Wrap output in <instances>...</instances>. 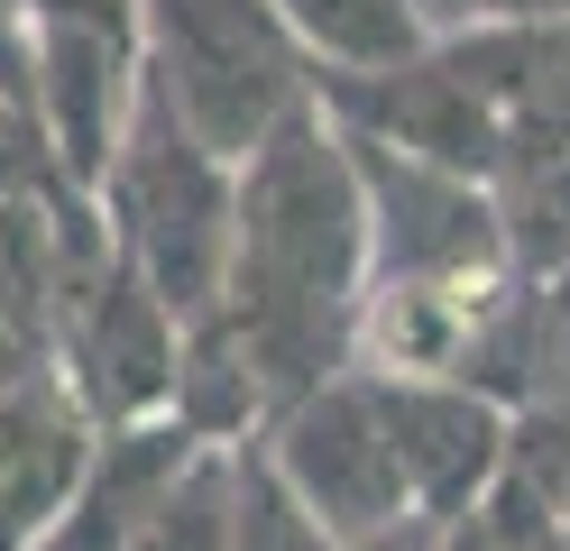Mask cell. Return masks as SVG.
I'll return each instance as SVG.
<instances>
[{
	"label": "cell",
	"mask_w": 570,
	"mask_h": 551,
	"mask_svg": "<svg viewBox=\"0 0 570 551\" xmlns=\"http://www.w3.org/2000/svg\"><path fill=\"white\" fill-rule=\"evenodd\" d=\"M258 441H267L276 478L313 505V524L332 542L414 514V488H405V460H396V432H386V404H377L368 367H341V377L285 395Z\"/></svg>",
	"instance_id": "6"
},
{
	"label": "cell",
	"mask_w": 570,
	"mask_h": 551,
	"mask_svg": "<svg viewBox=\"0 0 570 551\" xmlns=\"http://www.w3.org/2000/svg\"><path fill=\"white\" fill-rule=\"evenodd\" d=\"M313 101H323L350 138L405 147V157H433V166L479 175V184L507 175V120H497L488 92L451 65L442 37H423L396 65H323L313 73Z\"/></svg>",
	"instance_id": "7"
},
{
	"label": "cell",
	"mask_w": 570,
	"mask_h": 551,
	"mask_svg": "<svg viewBox=\"0 0 570 551\" xmlns=\"http://www.w3.org/2000/svg\"><path fill=\"white\" fill-rule=\"evenodd\" d=\"M28 47H38V110L65 147V175L92 194L101 166L120 157L138 92H148V47L101 28H28Z\"/></svg>",
	"instance_id": "10"
},
{
	"label": "cell",
	"mask_w": 570,
	"mask_h": 551,
	"mask_svg": "<svg viewBox=\"0 0 570 551\" xmlns=\"http://www.w3.org/2000/svg\"><path fill=\"white\" fill-rule=\"evenodd\" d=\"M0 83L38 92V47H28V10L19 0H0Z\"/></svg>",
	"instance_id": "20"
},
{
	"label": "cell",
	"mask_w": 570,
	"mask_h": 551,
	"mask_svg": "<svg viewBox=\"0 0 570 551\" xmlns=\"http://www.w3.org/2000/svg\"><path fill=\"white\" fill-rule=\"evenodd\" d=\"M175 350H185V313L138 276L101 203L75 194L65 203V313H56L65 386L83 395L92 423H148L175 404Z\"/></svg>",
	"instance_id": "3"
},
{
	"label": "cell",
	"mask_w": 570,
	"mask_h": 551,
	"mask_svg": "<svg viewBox=\"0 0 570 551\" xmlns=\"http://www.w3.org/2000/svg\"><path fill=\"white\" fill-rule=\"evenodd\" d=\"M423 28L451 37V28H524V19H570V0H414Z\"/></svg>",
	"instance_id": "19"
},
{
	"label": "cell",
	"mask_w": 570,
	"mask_h": 551,
	"mask_svg": "<svg viewBox=\"0 0 570 551\" xmlns=\"http://www.w3.org/2000/svg\"><path fill=\"white\" fill-rule=\"evenodd\" d=\"M148 83L222 157H248L313 101V56L276 0H148Z\"/></svg>",
	"instance_id": "4"
},
{
	"label": "cell",
	"mask_w": 570,
	"mask_h": 551,
	"mask_svg": "<svg viewBox=\"0 0 570 551\" xmlns=\"http://www.w3.org/2000/svg\"><path fill=\"white\" fill-rule=\"evenodd\" d=\"M368 377H377V404H386V432H396L414 514L460 524V514L507 478L515 414L470 377H386V367H368Z\"/></svg>",
	"instance_id": "8"
},
{
	"label": "cell",
	"mask_w": 570,
	"mask_h": 551,
	"mask_svg": "<svg viewBox=\"0 0 570 551\" xmlns=\"http://www.w3.org/2000/svg\"><path fill=\"white\" fill-rule=\"evenodd\" d=\"M230 551H341L323 524H313V505L276 478L267 441L248 432L239 441V496H230Z\"/></svg>",
	"instance_id": "16"
},
{
	"label": "cell",
	"mask_w": 570,
	"mask_h": 551,
	"mask_svg": "<svg viewBox=\"0 0 570 551\" xmlns=\"http://www.w3.org/2000/svg\"><path fill=\"white\" fill-rule=\"evenodd\" d=\"M92 441L101 423L83 414V395L65 386L56 358L0 377V551H38V533L83 488Z\"/></svg>",
	"instance_id": "9"
},
{
	"label": "cell",
	"mask_w": 570,
	"mask_h": 551,
	"mask_svg": "<svg viewBox=\"0 0 570 551\" xmlns=\"http://www.w3.org/2000/svg\"><path fill=\"white\" fill-rule=\"evenodd\" d=\"M360 304H368V175L360 147L323 101L285 120L239 157V220L222 313L239 331L267 395H304L360 367Z\"/></svg>",
	"instance_id": "1"
},
{
	"label": "cell",
	"mask_w": 570,
	"mask_h": 551,
	"mask_svg": "<svg viewBox=\"0 0 570 551\" xmlns=\"http://www.w3.org/2000/svg\"><path fill=\"white\" fill-rule=\"evenodd\" d=\"M543 551H570V533H552V542H543Z\"/></svg>",
	"instance_id": "21"
},
{
	"label": "cell",
	"mask_w": 570,
	"mask_h": 551,
	"mask_svg": "<svg viewBox=\"0 0 570 551\" xmlns=\"http://www.w3.org/2000/svg\"><path fill=\"white\" fill-rule=\"evenodd\" d=\"M350 147H360V175H368V276H414V285H460V294L515 285L497 184L377 147V138H350Z\"/></svg>",
	"instance_id": "5"
},
{
	"label": "cell",
	"mask_w": 570,
	"mask_h": 551,
	"mask_svg": "<svg viewBox=\"0 0 570 551\" xmlns=\"http://www.w3.org/2000/svg\"><path fill=\"white\" fill-rule=\"evenodd\" d=\"M276 10L304 37L313 73L323 65H396V56H414L433 37L414 0H276Z\"/></svg>",
	"instance_id": "14"
},
{
	"label": "cell",
	"mask_w": 570,
	"mask_h": 551,
	"mask_svg": "<svg viewBox=\"0 0 570 551\" xmlns=\"http://www.w3.org/2000/svg\"><path fill=\"white\" fill-rule=\"evenodd\" d=\"M65 203L75 194H0V331L56 358L65 313Z\"/></svg>",
	"instance_id": "12"
},
{
	"label": "cell",
	"mask_w": 570,
	"mask_h": 551,
	"mask_svg": "<svg viewBox=\"0 0 570 551\" xmlns=\"http://www.w3.org/2000/svg\"><path fill=\"white\" fill-rule=\"evenodd\" d=\"M203 441L175 423V414H148V423H101L92 441V469L83 488L65 496V514L38 533V551H129L148 533V514L166 505V488L185 478V460Z\"/></svg>",
	"instance_id": "11"
},
{
	"label": "cell",
	"mask_w": 570,
	"mask_h": 551,
	"mask_svg": "<svg viewBox=\"0 0 570 551\" xmlns=\"http://www.w3.org/2000/svg\"><path fill=\"white\" fill-rule=\"evenodd\" d=\"M166 414L185 423L194 441H248V432H267L276 395H267L258 367H248L239 331L222 313H194L185 322V350H175V404H166Z\"/></svg>",
	"instance_id": "13"
},
{
	"label": "cell",
	"mask_w": 570,
	"mask_h": 551,
	"mask_svg": "<svg viewBox=\"0 0 570 551\" xmlns=\"http://www.w3.org/2000/svg\"><path fill=\"white\" fill-rule=\"evenodd\" d=\"M28 28H101V37H138L148 47V0H19Z\"/></svg>",
	"instance_id": "18"
},
{
	"label": "cell",
	"mask_w": 570,
	"mask_h": 551,
	"mask_svg": "<svg viewBox=\"0 0 570 551\" xmlns=\"http://www.w3.org/2000/svg\"><path fill=\"white\" fill-rule=\"evenodd\" d=\"M0 194H83L65 175V147L47 129L38 92H19V83H0Z\"/></svg>",
	"instance_id": "17"
},
{
	"label": "cell",
	"mask_w": 570,
	"mask_h": 551,
	"mask_svg": "<svg viewBox=\"0 0 570 551\" xmlns=\"http://www.w3.org/2000/svg\"><path fill=\"white\" fill-rule=\"evenodd\" d=\"M561 533H570V496H561Z\"/></svg>",
	"instance_id": "22"
},
{
	"label": "cell",
	"mask_w": 570,
	"mask_h": 551,
	"mask_svg": "<svg viewBox=\"0 0 570 551\" xmlns=\"http://www.w3.org/2000/svg\"><path fill=\"white\" fill-rule=\"evenodd\" d=\"M92 203L111 220V239L138 257V276H148L185 322L222 304L230 220H239V157H222L157 83L138 92L129 129H120V157L101 166Z\"/></svg>",
	"instance_id": "2"
},
{
	"label": "cell",
	"mask_w": 570,
	"mask_h": 551,
	"mask_svg": "<svg viewBox=\"0 0 570 551\" xmlns=\"http://www.w3.org/2000/svg\"><path fill=\"white\" fill-rule=\"evenodd\" d=\"M497 211H507L515 276H570V147L497 175Z\"/></svg>",
	"instance_id": "15"
}]
</instances>
